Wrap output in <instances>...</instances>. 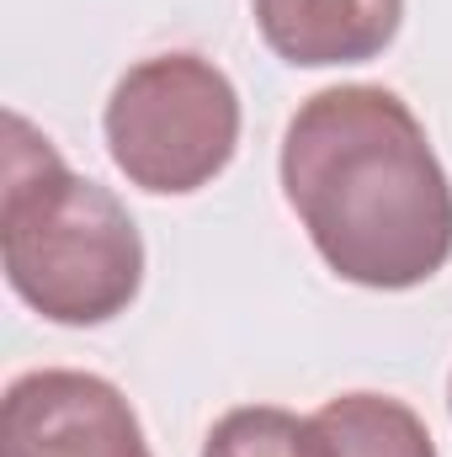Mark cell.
I'll list each match as a JSON object with an SVG mask.
<instances>
[{
  "mask_svg": "<svg viewBox=\"0 0 452 457\" xmlns=\"http://www.w3.org/2000/svg\"><path fill=\"white\" fill-rule=\"evenodd\" d=\"M250 11L266 48L298 70L367 64L405 21V0H250Z\"/></svg>",
  "mask_w": 452,
  "mask_h": 457,
  "instance_id": "5",
  "label": "cell"
},
{
  "mask_svg": "<svg viewBox=\"0 0 452 457\" xmlns=\"http://www.w3.org/2000/svg\"><path fill=\"white\" fill-rule=\"evenodd\" d=\"M282 192L340 282L405 293L452 255V181L389 86L314 91L282 133Z\"/></svg>",
  "mask_w": 452,
  "mask_h": 457,
  "instance_id": "1",
  "label": "cell"
},
{
  "mask_svg": "<svg viewBox=\"0 0 452 457\" xmlns=\"http://www.w3.org/2000/svg\"><path fill=\"white\" fill-rule=\"evenodd\" d=\"M113 165L155 197L208 187L239 144V91L203 54L138 59L102 112Z\"/></svg>",
  "mask_w": 452,
  "mask_h": 457,
  "instance_id": "3",
  "label": "cell"
},
{
  "mask_svg": "<svg viewBox=\"0 0 452 457\" xmlns=\"http://www.w3.org/2000/svg\"><path fill=\"white\" fill-rule=\"evenodd\" d=\"M0 266L27 309L75 330L117 320L144 282V239L128 208L102 181L75 176L16 112L5 117Z\"/></svg>",
  "mask_w": 452,
  "mask_h": 457,
  "instance_id": "2",
  "label": "cell"
},
{
  "mask_svg": "<svg viewBox=\"0 0 452 457\" xmlns=\"http://www.w3.org/2000/svg\"><path fill=\"white\" fill-rule=\"evenodd\" d=\"M448 410H452V383H448Z\"/></svg>",
  "mask_w": 452,
  "mask_h": 457,
  "instance_id": "8",
  "label": "cell"
},
{
  "mask_svg": "<svg viewBox=\"0 0 452 457\" xmlns=\"http://www.w3.org/2000/svg\"><path fill=\"white\" fill-rule=\"evenodd\" d=\"M314 420L336 457H437L426 420L389 394H336Z\"/></svg>",
  "mask_w": 452,
  "mask_h": 457,
  "instance_id": "6",
  "label": "cell"
},
{
  "mask_svg": "<svg viewBox=\"0 0 452 457\" xmlns=\"http://www.w3.org/2000/svg\"><path fill=\"white\" fill-rule=\"evenodd\" d=\"M0 457H155L144 426L122 388L75 372L43 367L21 372L0 399Z\"/></svg>",
  "mask_w": 452,
  "mask_h": 457,
  "instance_id": "4",
  "label": "cell"
},
{
  "mask_svg": "<svg viewBox=\"0 0 452 457\" xmlns=\"http://www.w3.org/2000/svg\"><path fill=\"white\" fill-rule=\"evenodd\" d=\"M203 457H336L314 415H293L277 404H239L213 420Z\"/></svg>",
  "mask_w": 452,
  "mask_h": 457,
  "instance_id": "7",
  "label": "cell"
}]
</instances>
